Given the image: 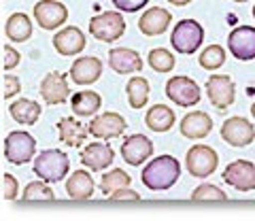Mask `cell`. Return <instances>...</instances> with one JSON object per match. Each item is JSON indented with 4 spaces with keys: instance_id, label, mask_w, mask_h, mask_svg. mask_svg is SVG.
Here are the masks:
<instances>
[{
    "instance_id": "ffe728a7",
    "label": "cell",
    "mask_w": 255,
    "mask_h": 221,
    "mask_svg": "<svg viewBox=\"0 0 255 221\" xmlns=\"http://www.w3.org/2000/svg\"><path fill=\"white\" fill-rule=\"evenodd\" d=\"M211 130H213V119L204 110H191L181 121V134L191 140H200L204 136H209Z\"/></svg>"
},
{
    "instance_id": "83f0119b",
    "label": "cell",
    "mask_w": 255,
    "mask_h": 221,
    "mask_svg": "<svg viewBox=\"0 0 255 221\" xmlns=\"http://www.w3.org/2000/svg\"><path fill=\"white\" fill-rule=\"evenodd\" d=\"M126 94L132 109H142L149 102V81L142 77H132L126 85Z\"/></svg>"
},
{
    "instance_id": "d6986e66",
    "label": "cell",
    "mask_w": 255,
    "mask_h": 221,
    "mask_svg": "<svg viewBox=\"0 0 255 221\" xmlns=\"http://www.w3.org/2000/svg\"><path fill=\"white\" fill-rule=\"evenodd\" d=\"M170 26V11L162 9V6H153L147 9L138 19V30L147 36H159L164 34Z\"/></svg>"
},
{
    "instance_id": "44dd1931",
    "label": "cell",
    "mask_w": 255,
    "mask_h": 221,
    "mask_svg": "<svg viewBox=\"0 0 255 221\" xmlns=\"http://www.w3.org/2000/svg\"><path fill=\"white\" fill-rule=\"evenodd\" d=\"M109 64L119 75H130V73H138L142 68V60L138 51L128 49V47H115V49L109 51Z\"/></svg>"
},
{
    "instance_id": "4fadbf2b",
    "label": "cell",
    "mask_w": 255,
    "mask_h": 221,
    "mask_svg": "<svg viewBox=\"0 0 255 221\" xmlns=\"http://www.w3.org/2000/svg\"><path fill=\"white\" fill-rule=\"evenodd\" d=\"M87 128H90L87 132H90L92 136L109 140V138L122 136V134L126 132V128H128V123H126V119L119 113H111V110H109V113L96 115Z\"/></svg>"
},
{
    "instance_id": "d590c367",
    "label": "cell",
    "mask_w": 255,
    "mask_h": 221,
    "mask_svg": "<svg viewBox=\"0 0 255 221\" xmlns=\"http://www.w3.org/2000/svg\"><path fill=\"white\" fill-rule=\"evenodd\" d=\"M19 92H21L19 79L13 75H6L4 77V98H13V96H17Z\"/></svg>"
},
{
    "instance_id": "603a6c76",
    "label": "cell",
    "mask_w": 255,
    "mask_h": 221,
    "mask_svg": "<svg viewBox=\"0 0 255 221\" xmlns=\"http://www.w3.org/2000/svg\"><path fill=\"white\" fill-rule=\"evenodd\" d=\"M70 107H73V113L77 117H92L100 110L102 107V98L98 92L85 90V92H77L70 98Z\"/></svg>"
},
{
    "instance_id": "9c48e42d",
    "label": "cell",
    "mask_w": 255,
    "mask_h": 221,
    "mask_svg": "<svg viewBox=\"0 0 255 221\" xmlns=\"http://www.w3.org/2000/svg\"><path fill=\"white\" fill-rule=\"evenodd\" d=\"M221 138L232 147H247L255 140V128L245 117H230L221 125Z\"/></svg>"
},
{
    "instance_id": "1f68e13d",
    "label": "cell",
    "mask_w": 255,
    "mask_h": 221,
    "mask_svg": "<svg viewBox=\"0 0 255 221\" xmlns=\"http://www.w3.org/2000/svg\"><path fill=\"white\" fill-rule=\"evenodd\" d=\"M21 198L23 200H53L55 194L45 181H32V183H28L26 189H23Z\"/></svg>"
},
{
    "instance_id": "7a4b0ae2",
    "label": "cell",
    "mask_w": 255,
    "mask_h": 221,
    "mask_svg": "<svg viewBox=\"0 0 255 221\" xmlns=\"http://www.w3.org/2000/svg\"><path fill=\"white\" fill-rule=\"evenodd\" d=\"M70 160L60 149H47L34 160V175L45 183H58L68 175Z\"/></svg>"
},
{
    "instance_id": "7402d4cb",
    "label": "cell",
    "mask_w": 255,
    "mask_h": 221,
    "mask_svg": "<svg viewBox=\"0 0 255 221\" xmlns=\"http://www.w3.org/2000/svg\"><path fill=\"white\" fill-rule=\"evenodd\" d=\"M41 113H43L41 105L30 98H17L9 107V115L13 117V121H17L21 125H34L38 121V117H41Z\"/></svg>"
},
{
    "instance_id": "8992f818",
    "label": "cell",
    "mask_w": 255,
    "mask_h": 221,
    "mask_svg": "<svg viewBox=\"0 0 255 221\" xmlns=\"http://www.w3.org/2000/svg\"><path fill=\"white\" fill-rule=\"evenodd\" d=\"M126 32V21L119 11H105L90 19V34L102 43H113Z\"/></svg>"
},
{
    "instance_id": "5bb4252c",
    "label": "cell",
    "mask_w": 255,
    "mask_h": 221,
    "mask_svg": "<svg viewBox=\"0 0 255 221\" xmlns=\"http://www.w3.org/2000/svg\"><path fill=\"white\" fill-rule=\"evenodd\" d=\"M153 155V143L145 136V134H132L128 136L122 145V157L126 164L130 166H140Z\"/></svg>"
},
{
    "instance_id": "ba28073f",
    "label": "cell",
    "mask_w": 255,
    "mask_h": 221,
    "mask_svg": "<svg viewBox=\"0 0 255 221\" xmlns=\"http://www.w3.org/2000/svg\"><path fill=\"white\" fill-rule=\"evenodd\" d=\"M206 96L211 105L219 110H226L228 107L234 105L236 98V85L228 75H213L206 81Z\"/></svg>"
},
{
    "instance_id": "60d3db41",
    "label": "cell",
    "mask_w": 255,
    "mask_h": 221,
    "mask_svg": "<svg viewBox=\"0 0 255 221\" xmlns=\"http://www.w3.org/2000/svg\"><path fill=\"white\" fill-rule=\"evenodd\" d=\"M234 2H247V0H234Z\"/></svg>"
},
{
    "instance_id": "9a60e30c",
    "label": "cell",
    "mask_w": 255,
    "mask_h": 221,
    "mask_svg": "<svg viewBox=\"0 0 255 221\" xmlns=\"http://www.w3.org/2000/svg\"><path fill=\"white\" fill-rule=\"evenodd\" d=\"M41 96L47 105H62L70 96V88L64 73H49L41 81Z\"/></svg>"
},
{
    "instance_id": "f35d334b",
    "label": "cell",
    "mask_w": 255,
    "mask_h": 221,
    "mask_svg": "<svg viewBox=\"0 0 255 221\" xmlns=\"http://www.w3.org/2000/svg\"><path fill=\"white\" fill-rule=\"evenodd\" d=\"M170 4H174V6H185V4H189L191 0H168Z\"/></svg>"
},
{
    "instance_id": "d4e9b609",
    "label": "cell",
    "mask_w": 255,
    "mask_h": 221,
    "mask_svg": "<svg viewBox=\"0 0 255 221\" xmlns=\"http://www.w3.org/2000/svg\"><path fill=\"white\" fill-rule=\"evenodd\" d=\"M174 110L166 105H153L145 115V123L151 132H168L174 125Z\"/></svg>"
},
{
    "instance_id": "484cf974",
    "label": "cell",
    "mask_w": 255,
    "mask_h": 221,
    "mask_svg": "<svg viewBox=\"0 0 255 221\" xmlns=\"http://www.w3.org/2000/svg\"><path fill=\"white\" fill-rule=\"evenodd\" d=\"M66 194L73 200H87L94 194V179L90 172L85 170H75L66 183Z\"/></svg>"
},
{
    "instance_id": "8d00e7d4",
    "label": "cell",
    "mask_w": 255,
    "mask_h": 221,
    "mask_svg": "<svg viewBox=\"0 0 255 221\" xmlns=\"http://www.w3.org/2000/svg\"><path fill=\"white\" fill-rule=\"evenodd\" d=\"M4 198L6 200L17 198V179H15L13 175H9V172L4 175Z\"/></svg>"
},
{
    "instance_id": "f1b7e54d",
    "label": "cell",
    "mask_w": 255,
    "mask_h": 221,
    "mask_svg": "<svg viewBox=\"0 0 255 221\" xmlns=\"http://www.w3.org/2000/svg\"><path fill=\"white\" fill-rule=\"evenodd\" d=\"M130 183H132L130 175H128L126 170H122V168H115V170L107 172V175H102L100 189H102V194L105 196H109L111 192H115V189H119V187H130Z\"/></svg>"
},
{
    "instance_id": "ac0fdd59",
    "label": "cell",
    "mask_w": 255,
    "mask_h": 221,
    "mask_svg": "<svg viewBox=\"0 0 255 221\" xmlns=\"http://www.w3.org/2000/svg\"><path fill=\"white\" fill-rule=\"evenodd\" d=\"M100 75H102V62L98 58H94V55L79 58L70 66V79L77 85H92L98 81Z\"/></svg>"
},
{
    "instance_id": "6da1fadb",
    "label": "cell",
    "mask_w": 255,
    "mask_h": 221,
    "mask_svg": "<svg viewBox=\"0 0 255 221\" xmlns=\"http://www.w3.org/2000/svg\"><path fill=\"white\" fill-rule=\"evenodd\" d=\"M181 177V164L172 155H157L142 168V183L151 192H166Z\"/></svg>"
},
{
    "instance_id": "3957f363",
    "label": "cell",
    "mask_w": 255,
    "mask_h": 221,
    "mask_svg": "<svg viewBox=\"0 0 255 221\" xmlns=\"http://www.w3.org/2000/svg\"><path fill=\"white\" fill-rule=\"evenodd\" d=\"M204 41V28L196 19H181L177 26L172 28L170 45L179 53H194Z\"/></svg>"
},
{
    "instance_id": "d6a6232c",
    "label": "cell",
    "mask_w": 255,
    "mask_h": 221,
    "mask_svg": "<svg viewBox=\"0 0 255 221\" xmlns=\"http://www.w3.org/2000/svg\"><path fill=\"white\" fill-rule=\"evenodd\" d=\"M226 198H228L226 192L219 189L217 185H211V183L196 187L194 194H191V200H226Z\"/></svg>"
},
{
    "instance_id": "ab89813d",
    "label": "cell",
    "mask_w": 255,
    "mask_h": 221,
    "mask_svg": "<svg viewBox=\"0 0 255 221\" xmlns=\"http://www.w3.org/2000/svg\"><path fill=\"white\" fill-rule=\"evenodd\" d=\"M251 115L255 117V102H253V105H251Z\"/></svg>"
},
{
    "instance_id": "8fae6325",
    "label": "cell",
    "mask_w": 255,
    "mask_h": 221,
    "mask_svg": "<svg viewBox=\"0 0 255 221\" xmlns=\"http://www.w3.org/2000/svg\"><path fill=\"white\" fill-rule=\"evenodd\" d=\"M34 19L43 30H55L66 23L68 9L58 0H41L34 4Z\"/></svg>"
},
{
    "instance_id": "30bf717a",
    "label": "cell",
    "mask_w": 255,
    "mask_h": 221,
    "mask_svg": "<svg viewBox=\"0 0 255 221\" xmlns=\"http://www.w3.org/2000/svg\"><path fill=\"white\" fill-rule=\"evenodd\" d=\"M223 181L238 192H253L255 189V164L249 160H236L226 166Z\"/></svg>"
},
{
    "instance_id": "4dcf8cb0",
    "label": "cell",
    "mask_w": 255,
    "mask_h": 221,
    "mask_svg": "<svg viewBox=\"0 0 255 221\" xmlns=\"http://www.w3.org/2000/svg\"><path fill=\"white\" fill-rule=\"evenodd\" d=\"M198 62H200V66L204 70H217V68H221L223 64H226V49H223L221 45H209L200 53Z\"/></svg>"
},
{
    "instance_id": "b9f144b4",
    "label": "cell",
    "mask_w": 255,
    "mask_h": 221,
    "mask_svg": "<svg viewBox=\"0 0 255 221\" xmlns=\"http://www.w3.org/2000/svg\"><path fill=\"white\" fill-rule=\"evenodd\" d=\"M253 17H255V6H253Z\"/></svg>"
},
{
    "instance_id": "cb8c5ba5",
    "label": "cell",
    "mask_w": 255,
    "mask_h": 221,
    "mask_svg": "<svg viewBox=\"0 0 255 221\" xmlns=\"http://www.w3.org/2000/svg\"><path fill=\"white\" fill-rule=\"evenodd\" d=\"M58 132H60V140L64 145L70 147H81L87 138V132L83 123H79L75 117H62L58 121Z\"/></svg>"
},
{
    "instance_id": "7c38bea8",
    "label": "cell",
    "mask_w": 255,
    "mask_h": 221,
    "mask_svg": "<svg viewBox=\"0 0 255 221\" xmlns=\"http://www.w3.org/2000/svg\"><path fill=\"white\" fill-rule=\"evenodd\" d=\"M230 53L236 60H255V28L253 26H238L228 36Z\"/></svg>"
},
{
    "instance_id": "5b68a950",
    "label": "cell",
    "mask_w": 255,
    "mask_h": 221,
    "mask_svg": "<svg viewBox=\"0 0 255 221\" xmlns=\"http://www.w3.org/2000/svg\"><path fill=\"white\" fill-rule=\"evenodd\" d=\"M217 164H219V155L209 145H194L185 155L187 172L196 179L211 177L217 170Z\"/></svg>"
},
{
    "instance_id": "4316f807",
    "label": "cell",
    "mask_w": 255,
    "mask_h": 221,
    "mask_svg": "<svg viewBox=\"0 0 255 221\" xmlns=\"http://www.w3.org/2000/svg\"><path fill=\"white\" fill-rule=\"evenodd\" d=\"M4 34L13 43H26L32 36V21L26 13H13L4 23Z\"/></svg>"
},
{
    "instance_id": "2e32d148",
    "label": "cell",
    "mask_w": 255,
    "mask_h": 221,
    "mask_svg": "<svg viewBox=\"0 0 255 221\" xmlns=\"http://www.w3.org/2000/svg\"><path fill=\"white\" fill-rule=\"evenodd\" d=\"M115 160V151L107 143H92L81 151V164L94 172L107 170Z\"/></svg>"
},
{
    "instance_id": "836d02e7",
    "label": "cell",
    "mask_w": 255,
    "mask_h": 221,
    "mask_svg": "<svg viewBox=\"0 0 255 221\" xmlns=\"http://www.w3.org/2000/svg\"><path fill=\"white\" fill-rule=\"evenodd\" d=\"M149 0H113V4L124 13H136L142 6H147Z\"/></svg>"
},
{
    "instance_id": "74e56055",
    "label": "cell",
    "mask_w": 255,
    "mask_h": 221,
    "mask_svg": "<svg viewBox=\"0 0 255 221\" xmlns=\"http://www.w3.org/2000/svg\"><path fill=\"white\" fill-rule=\"evenodd\" d=\"M109 198L111 200H140V196L136 192H132V189H128V187H119V189H115V192L109 194Z\"/></svg>"
},
{
    "instance_id": "f546056e",
    "label": "cell",
    "mask_w": 255,
    "mask_h": 221,
    "mask_svg": "<svg viewBox=\"0 0 255 221\" xmlns=\"http://www.w3.org/2000/svg\"><path fill=\"white\" fill-rule=\"evenodd\" d=\"M149 66L155 70V73H170V70L174 68V55L168 51V49H164V47H157V49H151L149 51Z\"/></svg>"
},
{
    "instance_id": "52a82bcc",
    "label": "cell",
    "mask_w": 255,
    "mask_h": 221,
    "mask_svg": "<svg viewBox=\"0 0 255 221\" xmlns=\"http://www.w3.org/2000/svg\"><path fill=\"white\" fill-rule=\"evenodd\" d=\"M166 96H168L177 107H196L200 102V85L189 77H172L166 83Z\"/></svg>"
},
{
    "instance_id": "277c9868",
    "label": "cell",
    "mask_w": 255,
    "mask_h": 221,
    "mask_svg": "<svg viewBox=\"0 0 255 221\" xmlns=\"http://www.w3.org/2000/svg\"><path fill=\"white\" fill-rule=\"evenodd\" d=\"M36 151V140L26 130H15L4 138V157L9 164L21 166L30 162Z\"/></svg>"
},
{
    "instance_id": "e0dca14e",
    "label": "cell",
    "mask_w": 255,
    "mask_h": 221,
    "mask_svg": "<svg viewBox=\"0 0 255 221\" xmlns=\"http://www.w3.org/2000/svg\"><path fill=\"white\" fill-rule=\"evenodd\" d=\"M85 34L75 26H66L62 28L58 34L53 36V49L60 55H77L85 49Z\"/></svg>"
},
{
    "instance_id": "e575fe53",
    "label": "cell",
    "mask_w": 255,
    "mask_h": 221,
    "mask_svg": "<svg viewBox=\"0 0 255 221\" xmlns=\"http://www.w3.org/2000/svg\"><path fill=\"white\" fill-rule=\"evenodd\" d=\"M4 70H13L15 66L19 64V60H21V55L17 53V49L15 47H11V45H4Z\"/></svg>"
}]
</instances>
